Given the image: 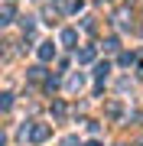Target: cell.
<instances>
[{
  "label": "cell",
  "instance_id": "8fae6325",
  "mask_svg": "<svg viewBox=\"0 0 143 146\" xmlns=\"http://www.w3.org/2000/svg\"><path fill=\"white\" fill-rule=\"evenodd\" d=\"M85 146H101V143H98V140H91V143H85Z\"/></svg>",
  "mask_w": 143,
  "mask_h": 146
},
{
  "label": "cell",
  "instance_id": "6da1fadb",
  "mask_svg": "<svg viewBox=\"0 0 143 146\" xmlns=\"http://www.w3.org/2000/svg\"><path fill=\"white\" fill-rule=\"evenodd\" d=\"M49 133H52V127H49V123H36V127H29V130H23V136H29L33 143L49 140Z\"/></svg>",
  "mask_w": 143,
  "mask_h": 146
},
{
  "label": "cell",
  "instance_id": "3957f363",
  "mask_svg": "<svg viewBox=\"0 0 143 146\" xmlns=\"http://www.w3.org/2000/svg\"><path fill=\"white\" fill-rule=\"evenodd\" d=\"M78 62H81V65L94 62V46H85V49H81V52H78Z\"/></svg>",
  "mask_w": 143,
  "mask_h": 146
},
{
  "label": "cell",
  "instance_id": "30bf717a",
  "mask_svg": "<svg viewBox=\"0 0 143 146\" xmlns=\"http://www.w3.org/2000/svg\"><path fill=\"white\" fill-rule=\"evenodd\" d=\"M62 146H78V140H75V136H65V140H62Z\"/></svg>",
  "mask_w": 143,
  "mask_h": 146
},
{
  "label": "cell",
  "instance_id": "5b68a950",
  "mask_svg": "<svg viewBox=\"0 0 143 146\" xmlns=\"http://www.w3.org/2000/svg\"><path fill=\"white\" fill-rule=\"evenodd\" d=\"M107 72H111V65L107 62H98V68H94V78L101 81V78H107Z\"/></svg>",
  "mask_w": 143,
  "mask_h": 146
},
{
  "label": "cell",
  "instance_id": "8992f818",
  "mask_svg": "<svg viewBox=\"0 0 143 146\" xmlns=\"http://www.w3.org/2000/svg\"><path fill=\"white\" fill-rule=\"evenodd\" d=\"M0 16H3L0 23H10L13 20V3H3V13H0Z\"/></svg>",
  "mask_w": 143,
  "mask_h": 146
},
{
  "label": "cell",
  "instance_id": "52a82bcc",
  "mask_svg": "<svg viewBox=\"0 0 143 146\" xmlns=\"http://www.w3.org/2000/svg\"><path fill=\"white\" fill-rule=\"evenodd\" d=\"M81 84H85V78H81V75H75V78L69 81V88H72V91H78V88H81Z\"/></svg>",
  "mask_w": 143,
  "mask_h": 146
},
{
  "label": "cell",
  "instance_id": "277c9868",
  "mask_svg": "<svg viewBox=\"0 0 143 146\" xmlns=\"http://www.w3.org/2000/svg\"><path fill=\"white\" fill-rule=\"evenodd\" d=\"M78 42V33L75 29H62V46H75Z\"/></svg>",
  "mask_w": 143,
  "mask_h": 146
},
{
  "label": "cell",
  "instance_id": "ba28073f",
  "mask_svg": "<svg viewBox=\"0 0 143 146\" xmlns=\"http://www.w3.org/2000/svg\"><path fill=\"white\" fill-rule=\"evenodd\" d=\"M107 117H120V104H117V101H114V104H107Z\"/></svg>",
  "mask_w": 143,
  "mask_h": 146
},
{
  "label": "cell",
  "instance_id": "9c48e42d",
  "mask_svg": "<svg viewBox=\"0 0 143 146\" xmlns=\"http://www.w3.org/2000/svg\"><path fill=\"white\" fill-rule=\"evenodd\" d=\"M69 10L75 13V10H81V0H69Z\"/></svg>",
  "mask_w": 143,
  "mask_h": 146
},
{
  "label": "cell",
  "instance_id": "7a4b0ae2",
  "mask_svg": "<svg viewBox=\"0 0 143 146\" xmlns=\"http://www.w3.org/2000/svg\"><path fill=\"white\" fill-rule=\"evenodd\" d=\"M39 58H43V62H52L55 58V42H43V46H39Z\"/></svg>",
  "mask_w": 143,
  "mask_h": 146
}]
</instances>
